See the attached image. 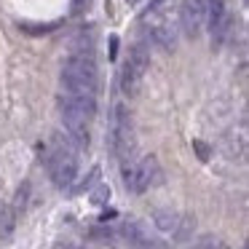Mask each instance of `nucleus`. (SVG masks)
Wrapping results in <instances>:
<instances>
[{
	"instance_id": "10",
	"label": "nucleus",
	"mask_w": 249,
	"mask_h": 249,
	"mask_svg": "<svg viewBox=\"0 0 249 249\" xmlns=\"http://www.w3.org/2000/svg\"><path fill=\"white\" fill-rule=\"evenodd\" d=\"M177 225H179V214H177V212H169V209H161V212H156V228H158V231H163V233H172V236H174V231H177Z\"/></svg>"
},
{
	"instance_id": "2",
	"label": "nucleus",
	"mask_w": 249,
	"mask_h": 249,
	"mask_svg": "<svg viewBox=\"0 0 249 249\" xmlns=\"http://www.w3.org/2000/svg\"><path fill=\"white\" fill-rule=\"evenodd\" d=\"M62 89L70 97H91L97 99V65L86 51H75L67 56L62 67Z\"/></svg>"
},
{
	"instance_id": "11",
	"label": "nucleus",
	"mask_w": 249,
	"mask_h": 249,
	"mask_svg": "<svg viewBox=\"0 0 249 249\" xmlns=\"http://www.w3.org/2000/svg\"><path fill=\"white\" fill-rule=\"evenodd\" d=\"M193 249H231L225 241H220L217 236H201L198 241L193 244Z\"/></svg>"
},
{
	"instance_id": "16",
	"label": "nucleus",
	"mask_w": 249,
	"mask_h": 249,
	"mask_svg": "<svg viewBox=\"0 0 249 249\" xmlns=\"http://www.w3.org/2000/svg\"><path fill=\"white\" fill-rule=\"evenodd\" d=\"M134 249H166V247H161V244H156V241H153V238H147V241L137 244Z\"/></svg>"
},
{
	"instance_id": "8",
	"label": "nucleus",
	"mask_w": 249,
	"mask_h": 249,
	"mask_svg": "<svg viewBox=\"0 0 249 249\" xmlns=\"http://www.w3.org/2000/svg\"><path fill=\"white\" fill-rule=\"evenodd\" d=\"M231 27H233V19L231 14H222L220 19H214V22L209 24V33H212V46H222L228 40V35H231Z\"/></svg>"
},
{
	"instance_id": "4",
	"label": "nucleus",
	"mask_w": 249,
	"mask_h": 249,
	"mask_svg": "<svg viewBox=\"0 0 249 249\" xmlns=\"http://www.w3.org/2000/svg\"><path fill=\"white\" fill-rule=\"evenodd\" d=\"M110 145L113 153L118 156V161L129 163L131 156L137 150V134H134V124H131V113L124 102L113 105V129H110Z\"/></svg>"
},
{
	"instance_id": "14",
	"label": "nucleus",
	"mask_w": 249,
	"mask_h": 249,
	"mask_svg": "<svg viewBox=\"0 0 249 249\" xmlns=\"http://www.w3.org/2000/svg\"><path fill=\"white\" fill-rule=\"evenodd\" d=\"M193 150L198 153V158H201V161H209L212 150H209V145H206V142H201V140H193Z\"/></svg>"
},
{
	"instance_id": "6",
	"label": "nucleus",
	"mask_w": 249,
	"mask_h": 249,
	"mask_svg": "<svg viewBox=\"0 0 249 249\" xmlns=\"http://www.w3.org/2000/svg\"><path fill=\"white\" fill-rule=\"evenodd\" d=\"M158 177H161V166H158L156 156H145L137 166H131V163L124 166V179H126L131 193H145V190H150L158 182Z\"/></svg>"
},
{
	"instance_id": "15",
	"label": "nucleus",
	"mask_w": 249,
	"mask_h": 249,
	"mask_svg": "<svg viewBox=\"0 0 249 249\" xmlns=\"http://www.w3.org/2000/svg\"><path fill=\"white\" fill-rule=\"evenodd\" d=\"M97 177H99V166H94V169H91V174H89V177L83 179L81 185H75V193H83V190H89V188H91V182H94Z\"/></svg>"
},
{
	"instance_id": "17",
	"label": "nucleus",
	"mask_w": 249,
	"mask_h": 249,
	"mask_svg": "<svg viewBox=\"0 0 249 249\" xmlns=\"http://www.w3.org/2000/svg\"><path fill=\"white\" fill-rule=\"evenodd\" d=\"M115 49H118V38H110V56L115 59Z\"/></svg>"
},
{
	"instance_id": "13",
	"label": "nucleus",
	"mask_w": 249,
	"mask_h": 249,
	"mask_svg": "<svg viewBox=\"0 0 249 249\" xmlns=\"http://www.w3.org/2000/svg\"><path fill=\"white\" fill-rule=\"evenodd\" d=\"M107 198H110V188H107V185H99V188L97 190H94V193H91V204H107Z\"/></svg>"
},
{
	"instance_id": "1",
	"label": "nucleus",
	"mask_w": 249,
	"mask_h": 249,
	"mask_svg": "<svg viewBox=\"0 0 249 249\" xmlns=\"http://www.w3.org/2000/svg\"><path fill=\"white\" fill-rule=\"evenodd\" d=\"M59 113H62V124H65L67 140L75 147H89L91 134H89V121L97 113V99L91 97H59Z\"/></svg>"
},
{
	"instance_id": "12",
	"label": "nucleus",
	"mask_w": 249,
	"mask_h": 249,
	"mask_svg": "<svg viewBox=\"0 0 249 249\" xmlns=\"http://www.w3.org/2000/svg\"><path fill=\"white\" fill-rule=\"evenodd\" d=\"M27 196H30V185L24 182L22 188L17 190V201H14V212H17V214H19V212H24V206H27Z\"/></svg>"
},
{
	"instance_id": "9",
	"label": "nucleus",
	"mask_w": 249,
	"mask_h": 249,
	"mask_svg": "<svg viewBox=\"0 0 249 249\" xmlns=\"http://www.w3.org/2000/svg\"><path fill=\"white\" fill-rule=\"evenodd\" d=\"M17 231V212L14 206H0V238L8 241Z\"/></svg>"
},
{
	"instance_id": "7",
	"label": "nucleus",
	"mask_w": 249,
	"mask_h": 249,
	"mask_svg": "<svg viewBox=\"0 0 249 249\" xmlns=\"http://www.w3.org/2000/svg\"><path fill=\"white\" fill-rule=\"evenodd\" d=\"M179 22H182L185 35H198V30L204 27V14H201L198 3L196 0H185L182 3V11H179Z\"/></svg>"
},
{
	"instance_id": "3",
	"label": "nucleus",
	"mask_w": 249,
	"mask_h": 249,
	"mask_svg": "<svg viewBox=\"0 0 249 249\" xmlns=\"http://www.w3.org/2000/svg\"><path fill=\"white\" fill-rule=\"evenodd\" d=\"M46 166H49V174L54 179L56 188H70L78 177V156H75V145L70 140H65L62 134L54 137L51 142V150L46 156Z\"/></svg>"
},
{
	"instance_id": "5",
	"label": "nucleus",
	"mask_w": 249,
	"mask_h": 249,
	"mask_svg": "<svg viewBox=\"0 0 249 249\" xmlns=\"http://www.w3.org/2000/svg\"><path fill=\"white\" fill-rule=\"evenodd\" d=\"M147 67H150V54H147L145 43H134L129 51V59H126L124 70H121V91L126 97H137L142 89V81L147 75Z\"/></svg>"
}]
</instances>
